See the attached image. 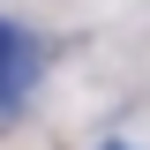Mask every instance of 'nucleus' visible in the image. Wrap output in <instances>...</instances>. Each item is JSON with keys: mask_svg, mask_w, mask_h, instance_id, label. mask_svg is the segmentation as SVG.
Returning <instances> with one entry per match:
<instances>
[{"mask_svg": "<svg viewBox=\"0 0 150 150\" xmlns=\"http://www.w3.org/2000/svg\"><path fill=\"white\" fill-rule=\"evenodd\" d=\"M45 68H53V45L30 23L0 15V128H15L23 112H30V90L45 83Z\"/></svg>", "mask_w": 150, "mask_h": 150, "instance_id": "f257e3e1", "label": "nucleus"}, {"mask_svg": "<svg viewBox=\"0 0 150 150\" xmlns=\"http://www.w3.org/2000/svg\"><path fill=\"white\" fill-rule=\"evenodd\" d=\"M98 150H128V143H98Z\"/></svg>", "mask_w": 150, "mask_h": 150, "instance_id": "f03ea898", "label": "nucleus"}]
</instances>
